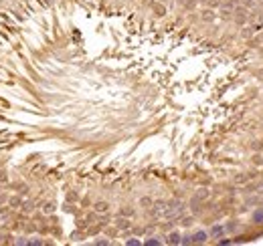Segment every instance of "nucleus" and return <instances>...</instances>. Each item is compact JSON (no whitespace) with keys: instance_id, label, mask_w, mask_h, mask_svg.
<instances>
[{"instance_id":"1","label":"nucleus","mask_w":263,"mask_h":246,"mask_svg":"<svg viewBox=\"0 0 263 246\" xmlns=\"http://www.w3.org/2000/svg\"><path fill=\"white\" fill-rule=\"evenodd\" d=\"M255 220H263V212H257V214H255Z\"/></svg>"}]
</instances>
